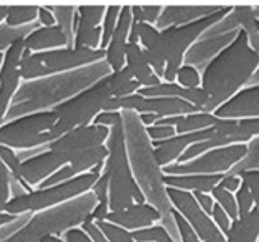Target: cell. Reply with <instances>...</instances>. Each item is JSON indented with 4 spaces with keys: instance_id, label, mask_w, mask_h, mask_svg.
<instances>
[{
    "instance_id": "obj_1",
    "label": "cell",
    "mask_w": 259,
    "mask_h": 242,
    "mask_svg": "<svg viewBox=\"0 0 259 242\" xmlns=\"http://www.w3.org/2000/svg\"><path fill=\"white\" fill-rule=\"evenodd\" d=\"M121 126H123L128 161L135 183L144 194L146 204L152 205L160 213L162 226L174 240L180 242L172 215L174 207L167 196V186L164 184V173L154 157V149L151 139L146 134L144 125L140 121L136 111L121 110Z\"/></svg>"
},
{
    "instance_id": "obj_2",
    "label": "cell",
    "mask_w": 259,
    "mask_h": 242,
    "mask_svg": "<svg viewBox=\"0 0 259 242\" xmlns=\"http://www.w3.org/2000/svg\"><path fill=\"white\" fill-rule=\"evenodd\" d=\"M257 65V55L249 47L245 31L240 29L237 37L202 68L201 89L209 97L210 113L248 86Z\"/></svg>"
},
{
    "instance_id": "obj_3",
    "label": "cell",
    "mask_w": 259,
    "mask_h": 242,
    "mask_svg": "<svg viewBox=\"0 0 259 242\" xmlns=\"http://www.w3.org/2000/svg\"><path fill=\"white\" fill-rule=\"evenodd\" d=\"M109 133L110 128L88 125L60 136L59 139L44 145V150L37 155L21 161L23 181L29 186L40 184L63 165L71 163L81 152L105 144Z\"/></svg>"
},
{
    "instance_id": "obj_4",
    "label": "cell",
    "mask_w": 259,
    "mask_h": 242,
    "mask_svg": "<svg viewBox=\"0 0 259 242\" xmlns=\"http://www.w3.org/2000/svg\"><path fill=\"white\" fill-rule=\"evenodd\" d=\"M105 147H107V158L104 160V173L109 177L110 212L126 208L133 204H144V194L135 183L130 168L121 121L110 128Z\"/></svg>"
},
{
    "instance_id": "obj_5",
    "label": "cell",
    "mask_w": 259,
    "mask_h": 242,
    "mask_svg": "<svg viewBox=\"0 0 259 242\" xmlns=\"http://www.w3.org/2000/svg\"><path fill=\"white\" fill-rule=\"evenodd\" d=\"M110 99H113V92L107 75L97 79L96 83L83 89L76 95L52 107V111L57 116V123L54 126V139H59L60 136L79 126L91 125L94 116L104 110L105 103Z\"/></svg>"
},
{
    "instance_id": "obj_6",
    "label": "cell",
    "mask_w": 259,
    "mask_h": 242,
    "mask_svg": "<svg viewBox=\"0 0 259 242\" xmlns=\"http://www.w3.org/2000/svg\"><path fill=\"white\" fill-rule=\"evenodd\" d=\"M233 5H222L219 12L204 16L193 23L183 24V26H174L160 31V53L165 60V73L162 81L164 83H175V75L178 68L183 65V58L191 45L204 34V32L221 21L224 16L232 12Z\"/></svg>"
},
{
    "instance_id": "obj_7",
    "label": "cell",
    "mask_w": 259,
    "mask_h": 242,
    "mask_svg": "<svg viewBox=\"0 0 259 242\" xmlns=\"http://www.w3.org/2000/svg\"><path fill=\"white\" fill-rule=\"evenodd\" d=\"M104 56V50H88V48L75 47H65L39 53H29L28 50H23L20 65L21 79L32 81L55 75V73L76 70L79 67H84V65L102 62Z\"/></svg>"
},
{
    "instance_id": "obj_8",
    "label": "cell",
    "mask_w": 259,
    "mask_h": 242,
    "mask_svg": "<svg viewBox=\"0 0 259 242\" xmlns=\"http://www.w3.org/2000/svg\"><path fill=\"white\" fill-rule=\"evenodd\" d=\"M101 174H94L91 171L83 173L70 181H65L60 184L49 186L44 189L31 191L20 197L10 199L5 205V213L10 215H23V213H34L46 210L49 207H54L62 202H68L71 199H76L83 196L93 188V184Z\"/></svg>"
},
{
    "instance_id": "obj_9",
    "label": "cell",
    "mask_w": 259,
    "mask_h": 242,
    "mask_svg": "<svg viewBox=\"0 0 259 242\" xmlns=\"http://www.w3.org/2000/svg\"><path fill=\"white\" fill-rule=\"evenodd\" d=\"M57 116L52 110L28 113L0 126V144L10 149L31 150L47 145L54 139Z\"/></svg>"
},
{
    "instance_id": "obj_10",
    "label": "cell",
    "mask_w": 259,
    "mask_h": 242,
    "mask_svg": "<svg viewBox=\"0 0 259 242\" xmlns=\"http://www.w3.org/2000/svg\"><path fill=\"white\" fill-rule=\"evenodd\" d=\"M246 144H232L210 149L185 163H172L162 168L164 174H224L246 157Z\"/></svg>"
},
{
    "instance_id": "obj_11",
    "label": "cell",
    "mask_w": 259,
    "mask_h": 242,
    "mask_svg": "<svg viewBox=\"0 0 259 242\" xmlns=\"http://www.w3.org/2000/svg\"><path fill=\"white\" fill-rule=\"evenodd\" d=\"M130 110L136 113H152L160 118L168 116H180V115H191V113H199L191 103L185 102L175 97H144L140 94H132L120 99H110L102 111H121Z\"/></svg>"
},
{
    "instance_id": "obj_12",
    "label": "cell",
    "mask_w": 259,
    "mask_h": 242,
    "mask_svg": "<svg viewBox=\"0 0 259 242\" xmlns=\"http://www.w3.org/2000/svg\"><path fill=\"white\" fill-rule=\"evenodd\" d=\"M167 196L174 210L185 218V221L191 226V229L202 242H225L224 234L214 224L212 218L198 205L191 192L167 188Z\"/></svg>"
},
{
    "instance_id": "obj_13",
    "label": "cell",
    "mask_w": 259,
    "mask_h": 242,
    "mask_svg": "<svg viewBox=\"0 0 259 242\" xmlns=\"http://www.w3.org/2000/svg\"><path fill=\"white\" fill-rule=\"evenodd\" d=\"M23 50V39H20L8 47L4 53L2 68H0V126L5 119L13 95L18 91V84L21 79L20 65Z\"/></svg>"
},
{
    "instance_id": "obj_14",
    "label": "cell",
    "mask_w": 259,
    "mask_h": 242,
    "mask_svg": "<svg viewBox=\"0 0 259 242\" xmlns=\"http://www.w3.org/2000/svg\"><path fill=\"white\" fill-rule=\"evenodd\" d=\"M132 12H130V5H121V10L117 20V26L113 34L110 37V42L105 48L104 62L110 68V71H120L125 68V53L128 45V36L130 28H132Z\"/></svg>"
},
{
    "instance_id": "obj_15",
    "label": "cell",
    "mask_w": 259,
    "mask_h": 242,
    "mask_svg": "<svg viewBox=\"0 0 259 242\" xmlns=\"http://www.w3.org/2000/svg\"><path fill=\"white\" fill-rule=\"evenodd\" d=\"M212 115L219 119L259 118V86L243 87L230 100L221 105Z\"/></svg>"
},
{
    "instance_id": "obj_16",
    "label": "cell",
    "mask_w": 259,
    "mask_h": 242,
    "mask_svg": "<svg viewBox=\"0 0 259 242\" xmlns=\"http://www.w3.org/2000/svg\"><path fill=\"white\" fill-rule=\"evenodd\" d=\"M105 221L113 223L126 231H136L154 226V223L160 221V213L149 204H133L126 208L109 212Z\"/></svg>"
},
{
    "instance_id": "obj_17",
    "label": "cell",
    "mask_w": 259,
    "mask_h": 242,
    "mask_svg": "<svg viewBox=\"0 0 259 242\" xmlns=\"http://www.w3.org/2000/svg\"><path fill=\"white\" fill-rule=\"evenodd\" d=\"M221 8L222 5H164L154 28L157 31H164L167 28L183 26V24L212 15Z\"/></svg>"
},
{
    "instance_id": "obj_18",
    "label": "cell",
    "mask_w": 259,
    "mask_h": 242,
    "mask_svg": "<svg viewBox=\"0 0 259 242\" xmlns=\"http://www.w3.org/2000/svg\"><path fill=\"white\" fill-rule=\"evenodd\" d=\"M23 47L29 53L49 52V50L68 47V39L57 24L51 28L37 26L23 39Z\"/></svg>"
},
{
    "instance_id": "obj_19",
    "label": "cell",
    "mask_w": 259,
    "mask_h": 242,
    "mask_svg": "<svg viewBox=\"0 0 259 242\" xmlns=\"http://www.w3.org/2000/svg\"><path fill=\"white\" fill-rule=\"evenodd\" d=\"M125 67L130 71L132 78L136 81L140 87H152L160 84L162 81L156 76V73L149 67L146 60L143 48L140 44H128L125 53Z\"/></svg>"
},
{
    "instance_id": "obj_20",
    "label": "cell",
    "mask_w": 259,
    "mask_h": 242,
    "mask_svg": "<svg viewBox=\"0 0 259 242\" xmlns=\"http://www.w3.org/2000/svg\"><path fill=\"white\" fill-rule=\"evenodd\" d=\"M222 179V174H164V184L167 188H177L182 191L209 192Z\"/></svg>"
},
{
    "instance_id": "obj_21",
    "label": "cell",
    "mask_w": 259,
    "mask_h": 242,
    "mask_svg": "<svg viewBox=\"0 0 259 242\" xmlns=\"http://www.w3.org/2000/svg\"><path fill=\"white\" fill-rule=\"evenodd\" d=\"M259 237V210L254 207L246 215L230 223L225 242H257Z\"/></svg>"
},
{
    "instance_id": "obj_22",
    "label": "cell",
    "mask_w": 259,
    "mask_h": 242,
    "mask_svg": "<svg viewBox=\"0 0 259 242\" xmlns=\"http://www.w3.org/2000/svg\"><path fill=\"white\" fill-rule=\"evenodd\" d=\"M219 121L217 116L212 113H191V115H180V116H168V118H160L154 125H167L174 126L177 134H185V133H194L201 131L214 126Z\"/></svg>"
},
{
    "instance_id": "obj_23",
    "label": "cell",
    "mask_w": 259,
    "mask_h": 242,
    "mask_svg": "<svg viewBox=\"0 0 259 242\" xmlns=\"http://www.w3.org/2000/svg\"><path fill=\"white\" fill-rule=\"evenodd\" d=\"M75 48H88V50H101V26L88 23L86 20L79 18L76 13L75 18Z\"/></svg>"
},
{
    "instance_id": "obj_24",
    "label": "cell",
    "mask_w": 259,
    "mask_h": 242,
    "mask_svg": "<svg viewBox=\"0 0 259 242\" xmlns=\"http://www.w3.org/2000/svg\"><path fill=\"white\" fill-rule=\"evenodd\" d=\"M49 10L54 13L55 24L59 26L63 34L68 39V47L73 48V40H75V18H76V7L67 5H47Z\"/></svg>"
},
{
    "instance_id": "obj_25",
    "label": "cell",
    "mask_w": 259,
    "mask_h": 242,
    "mask_svg": "<svg viewBox=\"0 0 259 242\" xmlns=\"http://www.w3.org/2000/svg\"><path fill=\"white\" fill-rule=\"evenodd\" d=\"M39 5H8V13L5 16L7 28H23L29 26L37 20Z\"/></svg>"
},
{
    "instance_id": "obj_26",
    "label": "cell",
    "mask_w": 259,
    "mask_h": 242,
    "mask_svg": "<svg viewBox=\"0 0 259 242\" xmlns=\"http://www.w3.org/2000/svg\"><path fill=\"white\" fill-rule=\"evenodd\" d=\"M109 81H110L112 92H113V99H120V97L136 94L141 89L140 84H138L132 78V75H130L126 67L121 68L120 71H110Z\"/></svg>"
},
{
    "instance_id": "obj_27",
    "label": "cell",
    "mask_w": 259,
    "mask_h": 242,
    "mask_svg": "<svg viewBox=\"0 0 259 242\" xmlns=\"http://www.w3.org/2000/svg\"><path fill=\"white\" fill-rule=\"evenodd\" d=\"M246 145H248L246 157L241 161H238L235 166H232L229 171L224 173V174L238 176L241 171H248V169H257L259 171V136L254 137V139H251Z\"/></svg>"
},
{
    "instance_id": "obj_28",
    "label": "cell",
    "mask_w": 259,
    "mask_h": 242,
    "mask_svg": "<svg viewBox=\"0 0 259 242\" xmlns=\"http://www.w3.org/2000/svg\"><path fill=\"white\" fill-rule=\"evenodd\" d=\"M120 10H121V5H110L105 8V15L101 24V50H105L110 42V37L117 26Z\"/></svg>"
},
{
    "instance_id": "obj_29",
    "label": "cell",
    "mask_w": 259,
    "mask_h": 242,
    "mask_svg": "<svg viewBox=\"0 0 259 242\" xmlns=\"http://www.w3.org/2000/svg\"><path fill=\"white\" fill-rule=\"evenodd\" d=\"M212 199L215 204L221 207L224 212L229 215V218L233 221L238 218V210H237V202H235V196L233 192L227 191L225 188H222L221 184H217L212 188Z\"/></svg>"
},
{
    "instance_id": "obj_30",
    "label": "cell",
    "mask_w": 259,
    "mask_h": 242,
    "mask_svg": "<svg viewBox=\"0 0 259 242\" xmlns=\"http://www.w3.org/2000/svg\"><path fill=\"white\" fill-rule=\"evenodd\" d=\"M162 8L164 5H130V12H132L133 21L154 26L162 13Z\"/></svg>"
},
{
    "instance_id": "obj_31",
    "label": "cell",
    "mask_w": 259,
    "mask_h": 242,
    "mask_svg": "<svg viewBox=\"0 0 259 242\" xmlns=\"http://www.w3.org/2000/svg\"><path fill=\"white\" fill-rule=\"evenodd\" d=\"M0 160H2V163L7 166L8 171H10L12 177H15L16 181H20L21 184L31 188L29 184H26L23 181V177H21V160L18 158V155H16V152L13 149L0 144Z\"/></svg>"
},
{
    "instance_id": "obj_32",
    "label": "cell",
    "mask_w": 259,
    "mask_h": 242,
    "mask_svg": "<svg viewBox=\"0 0 259 242\" xmlns=\"http://www.w3.org/2000/svg\"><path fill=\"white\" fill-rule=\"evenodd\" d=\"M175 83L182 87H188V89H196L201 87V71L198 68L191 67V65L183 63L180 68H178L177 75H175Z\"/></svg>"
},
{
    "instance_id": "obj_33",
    "label": "cell",
    "mask_w": 259,
    "mask_h": 242,
    "mask_svg": "<svg viewBox=\"0 0 259 242\" xmlns=\"http://www.w3.org/2000/svg\"><path fill=\"white\" fill-rule=\"evenodd\" d=\"M97 228L102 231V234L109 239V242H136L132 236V232L120 228V226L109 223V221H97Z\"/></svg>"
},
{
    "instance_id": "obj_34",
    "label": "cell",
    "mask_w": 259,
    "mask_h": 242,
    "mask_svg": "<svg viewBox=\"0 0 259 242\" xmlns=\"http://www.w3.org/2000/svg\"><path fill=\"white\" fill-rule=\"evenodd\" d=\"M105 5H79L76 7V13L79 18L86 20L88 23L94 24V26H101L104 15H105Z\"/></svg>"
},
{
    "instance_id": "obj_35",
    "label": "cell",
    "mask_w": 259,
    "mask_h": 242,
    "mask_svg": "<svg viewBox=\"0 0 259 242\" xmlns=\"http://www.w3.org/2000/svg\"><path fill=\"white\" fill-rule=\"evenodd\" d=\"M235 202H237V210H238V216L246 215L248 212L254 208V200L251 196V191L248 188V184L245 181H241L240 188L235 191Z\"/></svg>"
},
{
    "instance_id": "obj_36",
    "label": "cell",
    "mask_w": 259,
    "mask_h": 242,
    "mask_svg": "<svg viewBox=\"0 0 259 242\" xmlns=\"http://www.w3.org/2000/svg\"><path fill=\"white\" fill-rule=\"evenodd\" d=\"M174 215V221H175V226H177V231H178V237H180V242H202L198 236L196 232L191 229V226L185 221V218L174 210L172 212Z\"/></svg>"
},
{
    "instance_id": "obj_37",
    "label": "cell",
    "mask_w": 259,
    "mask_h": 242,
    "mask_svg": "<svg viewBox=\"0 0 259 242\" xmlns=\"http://www.w3.org/2000/svg\"><path fill=\"white\" fill-rule=\"evenodd\" d=\"M10 171L0 160V213L5 212L7 202L10 200Z\"/></svg>"
},
{
    "instance_id": "obj_38",
    "label": "cell",
    "mask_w": 259,
    "mask_h": 242,
    "mask_svg": "<svg viewBox=\"0 0 259 242\" xmlns=\"http://www.w3.org/2000/svg\"><path fill=\"white\" fill-rule=\"evenodd\" d=\"M146 128V134L151 139V142H156V141H165L174 137L175 133V128L174 126H167V125H152V126H144Z\"/></svg>"
},
{
    "instance_id": "obj_39",
    "label": "cell",
    "mask_w": 259,
    "mask_h": 242,
    "mask_svg": "<svg viewBox=\"0 0 259 242\" xmlns=\"http://www.w3.org/2000/svg\"><path fill=\"white\" fill-rule=\"evenodd\" d=\"M238 176L241 177V181L248 184L251 196H253L254 200V207L259 210V171L257 169H248V171H241Z\"/></svg>"
},
{
    "instance_id": "obj_40",
    "label": "cell",
    "mask_w": 259,
    "mask_h": 242,
    "mask_svg": "<svg viewBox=\"0 0 259 242\" xmlns=\"http://www.w3.org/2000/svg\"><path fill=\"white\" fill-rule=\"evenodd\" d=\"M121 121V111H101L94 116L91 125H99L105 128H112Z\"/></svg>"
},
{
    "instance_id": "obj_41",
    "label": "cell",
    "mask_w": 259,
    "mask_h": 242,
    "mask_svg": "<svg viewBox=\"0 0 259 242\" xmlns=\"http://www.w3.org/2000/svg\"><path fill=\"white\" fill-rule=\"evenodd\" d=\"M210 216H212L214 224L217 226L219 231H221V232L224 234V237H225V234H227V231H229L230 223H232V220L229 218V215H227L217 204H214V208H212V213H210Z\"/></svg>"
},
{
    "instance_id": "obj_42",
    "label": "cell",
    "mask_w": 259,
    "mask_h": 242,
    "mask_svg": "<svg viewBox=\"0 0 259 242\" xmlns=\"http://www.w3.org/2000/svg\"><path fill=\"white\" fill-rule=\"evenodd\" d=\"M81 229H84L86 234L89 237H91L93 242H109V239L104 236L102 231L97 228V224L89 221V220H84L83 223H81Z\"/></svg>"
},
{
    "instance_id": "obj_43",
    "label": "cell",
    "mask_w": 259,
    "mask_h": 242,
    "mask_svg": "<svg viewBox=\"0 0 259 242\" xmlns=\"http://www.w3.org/2000/svg\"><path fill=\"white\" fill-rule=\"evenodd\" d=\"M63 242H93L84 229L81 228H70L63 232Z\"/></svg>"
},
{
    "instance_id": "obj_44",
    "label": "cell",
    "mask_w": 259,
    "mask_h": 242,
    "mask_svg": "<svg viewBox=\"0 0 259 242\" xmlns=\"http://www.w3.org/2000/svg\"><path fill=\"white\" fill-rule=\"evenodd\" d=\"M191 194H193V197L196 199L198 205L210 216V213H212V208H214V204H215L212 196H209V194H206V192H191Z\"/></svg>"
},
{
    "instance_id": "obj_45",
    "label": "cell",
    "mask_w": 259,
    "mask_h": 242,
    "mask_svg": "<svg viewBox=\"0 0 259 242\" xmlns=\"http://www.w3.org/2000/svg\"><path fill=\"white\" fill-rule=\"evenodd\" d=\"M37 20L39 24L42 28H51L55 26V18H54V13L49 10V7H39V12H37Z\"/></svg>"
},
{
    "instance_id": "obj_46",
    "label": "cell",
    "mask_w": 259,
    "mask_h": 242,
    "mask_svg": "<svg viewBox=\"0 0 259 242\" xmlns=\"http://www.w3.org/2000/svg\"><path fill=\"white\" fill-rule=\"evenodd\" d=\"M222 186V188H225L227 191H237L240 188L241 184V177L240 176H229V174H222V179L221 183H219Z\"/></svg>"
},
{
    "instance_id": "obj_47",
    "label": "cell",
    "mask_w": 259,
    "mask_h": 242,
    "mask_svg": "<svg viewBox=\"0 0 259 242\" xmlns=\"http://www.w3.org/2000/svg\"><path fill=\"white\" fill-rule=\"evenodd\" d=\"M138 116H140V121L144 126H152L159 119V116L152 115V113H141V115H138Z\"/></svg>"
},
{
    "instance_id": "obj_48",
    "label": "cell",
    "mask_w": 259,
    "mask_h": 242,
    "mask_svg": "<svg viewBox=\"0 0 259 242\" xmlns=\"http://www.w3.org/2000/svg\"><path fill=\"white\" fill-rule=\"evenodd\" d=\"M18 218V215H10V213H0V226H4V224H8V223H12L13 220H16Z\"/></svg>"
},
{
    "instance_id": "obj_49",
    "label": "cell",
    "mask_w": 259,
    "mask_h": 242,
    "mask_svg": "<svg viewBox=\"0 0 259 242\" xmlns=\"http://www.w3.org/2000/svg\"><path fill=\"white\" fill-rule=\"evenodd\" d=\"M39 242H63V239H60L59 236H55V234H49V236H44Z\"/></svg>"
},
{
    "instance_id": "obj_50",
    "label": "cell",
    "mask_w": 259,
    "mask_h": 242,
    "mask_svg": "<svg viewBox=\"0 0 259 242\" xmlns=\"http://www.w3.org/2000/svg\"><path fill=\"white\" fill-rule=\"evenodd\" d=\"M7 13H8V5H0V23L5 20Z\"/></svg>"
},
{
    "instance_id": "obj_51",
    "label": "cell",
    "mask_w": 259,
    "mask_h": 242,
    "mask_svg": "<svg viewBox=\"0 0 259 242\" xmlns=\"http://www.w3.org/2000/svg\"><path fill=\"white\" fill-rule=\"evenodd\" d=\"M253 12H254L256 20H259V5H253Z\"/></svg>"
},
{
    "instance_id": "obj_52",
    "label": "cell",
    "mask_w": 259,
    "mask_h": 242,
    "mask_svg": "<svg viewBox=\"0 0 259 242\" xmlns=\"http://www.w3.org/2000/svg\"><path fill=\"white\" fill-rule=\"evenodd\" d=\"M2 60H4V53L0 52V68H2Z\"/></svg>"
},
{
    "instance_id": "obj_53",
    "label": "cell",
    "mask_w": 259,
    "mask_h": 242,
    "mask_svg": "<svg viewBox=\"0 0 259 242\" xmlns=\"http://www.w3.org/2000/svg\"><path fill=\"white\" fill-rule=\"evenodd\" d=\"M256 28H257V31H259V20L256 21Z\"/></svg>"
},
{
    "instance_id": "obj_54",
    "label": "cell",
    "mask_w": 259,
    "mask_h": 242,
    "mask_svg": "<svg viewBox=\"0 0 259 242\" xmlns=\"http://www.w3.org/2000/svg\"><path fill=\"white\" fill-rule=\"evenodd\" d=\"M170 242H175V240H174V239H172V240H170Z\"/></svg>"
}]
</instances>
